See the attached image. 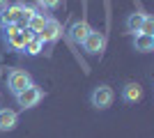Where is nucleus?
<instances>
[{
  "label": "nucleus",
  "instance_id": "nucleus-11",
  "mask_svg": "<svg viewBox=\"0 0 154 138\" xmlns=\"http://www.w3.org/2000/svg\"><path fill=\"white\" fill-rule=\"evenodd\" d=\"M134 51H138V53H152L154 51V35L136 32L134 35Z\"/></svg>",
  "mask_w": 154,
  "mask_h": 138
},
{
  "label": "nucleus",
  "instance_id": "nucleus-10",
  "mask_svg": "<svg viewBox=\"0 0 154 138\" xmlns=\"http://www.w3.org/2000/svg\"><path fill=\"white\" fill-rule=\"evenodd\" d=\"M19 124V113L12 108H0V131H14Z\"/></svg>",
  "mask_w": 154,
  "mask_h": 138
},
{
  "label": "nucleus",
  "instance_id": "nucleus-2",
  "mask_svg": "<svg viewBox=\"0 0 154 138\" xmlns=\"http://www.w3.org/2000/svg\"><path fill=\"white\" fill-rule=\"evenodd\" d=\"M2 32H5V35H2V39H5L7 48L21 51V53H23V48H26L28 39L35 37L32 30H28V28H19V26H7V28H2Z\"/></svg>",
  "mask_w": 154,
  "mask_h": 138
},
{
  "label": "nucleus",
  "instance_id": "nucleus-17",
  "mask_svg": "<svg viewBox=\"0 0 154 138\" xmlns=\"http://www.w3.org/2000/svg\"><path fill=\"white\" fill-rule=\"evenodd\" d=\"M9 5V0H0V9H2V7H7Z\"/></svg>",
  "mask_w": 154,
  "mask_h": 138
},
{
  "label": "nucleus",
  "instance_id": "nucleus-13",
  "mask_svg": "<svg viewBox=\"0 0 154 138\" xmlns=\"http://www.w3.org/2000/svg\"><path fill=\"white\" fill-rule=\"evenodd\" d=\"M46 19H48V14H44L42 9H35V12L30 14V19H28V30H32V32L37 35L42 28H44V23H46Z\"/></svg>",
  "mask_w": 154,
  "mask_h": 138
},
{
  "label": "nucleus",
  "instance_id": "nucleus-9",
  "mask_svg": "<svg viewBox=\"0 0 154 138\" xmlns=\"http://www.w3.org/2000/svg\"><path fill=\"white\" fill-rule=\"evenodd\" d=\"M88 32H90V23L85 19H81V21H74L69 26V30H67V35H69V39L74 41V44H83V39L88 37Z\"/></svg>",
  "mask_w": 154,
  "mask_h": 138
},
{
  "label": "nucleus",
  "instance_id": "nucleus-8",
  "mask_svg": "<svg viewBox=\"0 0 154 138\" xmlns=\"http://www.w3.org/2000/svg\"><path fill=\"white\" fill-rule=\"evenodd\" d=\"M120 97H122L124 104H138V101L143 99V87H140V83H136V81L124 83L122 90H120Z\"/></svg>",
  "mask_w": 154,
  "mask_h": 138
},
{
  "label": "nucleus",
  "instance_id": "nucleus-5",
  "mask_svg": "<svg viewBox=\"0 0 154 138\" xmlns=\"http://www.w3.org/2000/svg\"><path fill=\"white\" fill-rule=\"evenodd\" d=\"M35 81H32L30 72H26V69H12V72L7 74V90L12 92V94H19V92H23L26 87H30Z\"/></svg>",
  "mask_w": 154,
  "mask_h": 138
},
{
  "label": "nucleus",
  "instance_id": "nucleus-15",
  "mask_svg": "<svg viewBox=\"0 0 154 138\" xmlns=\"http://www.w3.org/2000/svg\"><path fill=\"white\" fill-rule=\"evenodd\" d=\"M60 2H62V0H37V5H39L42 12H53V9H58Z\"/></svg>",
  "mask_w": 154,
  "mask_h": 138
},
{
  "label": "nucleus",
  "instance_id": "nucleus-12",
  "mask_svg": "<svg viewBox=\"0 0 154 138\" xmlns=\"http://www.w3.org/2000/svg\"><path fill=\"white\" fill-rule=\"evenodd\" d=\"M143 21H145V12H131L127 19H124V30L131 32V35L140 32L143 30Z\"/></svg>",
  "mask_w": 154,
  "mask_h": 138
},
{
  "label": "nucleus",
  "instance_id": "nucleus-14",
  "mask_svg": "<svg viewBox=\"0 0 154 138\" xmlns=\"http://www.w3.org/2000/svg\"><path fill=\"white\" fill-rule=\"evenodd\" d=\"M44 51V41H42V37L39 35H35L32 39H28V44H26V48H23V53H28V55H39V53Z\"/></svg>",
  "mask_w": 154,
  "mask_h": 138
},
{
  "label": "nucleus",
  "instance_id": "nucleus-4",
  "mask_svg": "<svg viewBox=\"0 0 154 138\" xmlns=\"http://www.w3.org/2000/svg\"><path fill=\"white\" fill-rule=\"evenodd\" d=\"M14 99H16V104H19L21 111H30V108H35V106L42 104V99H44V90H42L37 83H32V85L26 87L23 92L14 94Z\"/></svg>",
  "mask_w": 154,
  "mask_h": 138
},
{
  "label": "nucleus",
  "instance_id": "nucleus-6",
  "mask_svg": "<svg viewBox=\"0 0 154 138\" xmlns=\"http://www.w3.org/2000/svg\"><path fill=\"white\" fill-rule=\"evenodd\" d=\"M81 46H83V51L88 55H101L103 48H106V35L101 30H97V28H90V32H88V37L83 39Z\"/></svg>",
  "mask_w": 154,
  "mask_h": 138
},
{
  "label": "nucleus",
  "instance_id": "nucleus-1",
  "mask_svg": "<svg viewBox=\"0 0 154 138\" xmlns=\"http://www.w3.org/2000/svg\"><path fill=\"white\" fill-rule=\"evenodd\" d=\"M35 12L32 7L23 5V2H16V5H7L0 9V26L7 28V26H19V28H26L28 26V19L30 14Z\"/></svg>",
  "mask_w": 154,
  "mask_h": 138
},
{
  "label": "nucleus",
  "instance_id": "nucleus-7",
  "mask_svg": "<svg viewBox=\"0 0 154 138\" xmlns=\"http://www.w3.org/2000/svg\"><path fill=\"white\" fill-rule=\"evenodd\" d=\"M39 37H42V41L44 44H55V41L62 37V23H60L58 19H53V16H48L44 23V28L39 30Z\"/></svg>",
  "mask_w": 154,
  "mask_h": 138
},
{
  "label": "nucleus",
  "instance_id": "nucleus-3",
  "mask_svg": "<svg viewBox=\"0 0 154 138\" xmlns=\"http://www.w3.org/2000/svg\"><path fill=\"white\" fill-rule=\"evenodd\" d=\"M113 101H115V90L108 83H99L90 90V104L97 111H108L113 106Z\"/></svg>",
  "mask_w": 154,
  "mask_h": 138
},
{
  "label": "nucleus",
  "instance_id": "nucleus-16",
  "mask_svg": "<svg viewBox=\"0 0 154 138\" xmlns=\"http://www.w3.org/2000/svg\"><path fill=\"white\" fill-rule=\"evenodd\" d=\"M143 35H154V19L149 14H145V21H143Z\"/></svg>",
  "mask_w": 154,
  "mask_h": 138
}]
</instances>
